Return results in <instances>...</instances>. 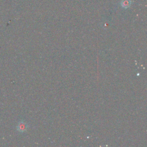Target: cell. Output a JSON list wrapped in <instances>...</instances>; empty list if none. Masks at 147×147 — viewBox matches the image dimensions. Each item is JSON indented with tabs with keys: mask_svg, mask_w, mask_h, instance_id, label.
<instances>
[{
	"mask_svg": "<svg viewBox=\"0 0 147 147\" xmlns=\"http://www.w3.org/2000/svg\"><path fill=\"white\" fill-rule=\"evenodd\" d=\"M131 4H132L131 0H122L121 2V5L124 9L129 8Z\"/></svg>",
	"mask_w": 147,
	"mask_h": 147,
	"instance_id": "obj_1",
	"label": "cell"
},
{
	"mask_svg": "<svg viewBox=\"0 0 147 147\" xmlns=\"http://www.w3.org/2000/svg\"><path fill=\"white\" fill-rule=\"evenodd\" d=\"M19 129L21 131V132H23V131H25L26 129H27V125L24 123H21L20 125H19Z\"/></svg>",
	"mask_w": 147,
	"mask_h": 147,
	"instance_id": "obj_2",
	"label": "cell"
}]
</instances>
